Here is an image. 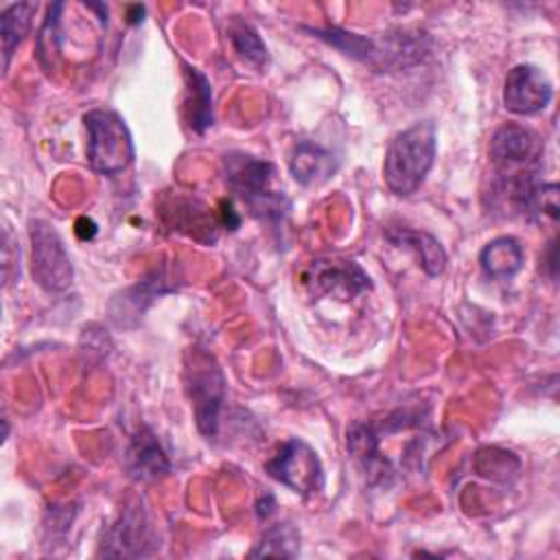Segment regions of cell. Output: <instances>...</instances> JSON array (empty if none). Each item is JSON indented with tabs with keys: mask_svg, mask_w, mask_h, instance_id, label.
Wrapping results in <instances>:
<instances>
[{
	"mask_svg": "<svg viewBox=\"0 0 560 560\" xmlns=\"http://www.w3.org/2000/svg\"><path fill=\"white\" fill-rule=\"evenodd\" d=\"M125 470L136 481H155L168 475L171 462L149 427L133 433L125 451Z\"/></svg>",
	"mask_w": 560,
	"mask_h": 560,
	"instance_id": "obj_11",
	"label": "cell"
},
{
	"mask_svg": "<svg viewBox=\"0 0 560 560\" xmlns=\"http://www.w3.org/2000/svg\"><path fill=\"white\" fill-rule=\"evenodd\" d=\"M276 166L249 153H228L223 158V177L232 192L243 199L252 214L278 221L289 210V199L273 184Z\"/></svg>",
	"mask_w": 560,
	"mask_h": 560,
	"instance_id": "obj_2",
	"label": "cell"
},
{
	"mask_svg": "<svg viewBox=\"0 0 560 560\" xmlns=\"http://www.w3.org/2000/svg\"><path fill=\"white\" fill-rule=\"evenodd\" d=\"M300 551V532L291 523H276L249 551L252 558L258 556H276V558H293Z\"/></svg>",
	"mask_w": 560,
	"mask_h": 560,
	"instance_id": "obj_18",
	"label": "cell"
},
{
	"mask_svg": "<svg viewBox=\"0 0 560 560\" xmlns=\"http://www.w3.org/2000/svg\"><path fill=\"white\" fill-rule=\"evenodd\" d=\"M490 158L497 175H514L542 166V142L536 131L518 122H508L492 133Z\"/></svg>",
	"mask_w": 560,
	"mask_h": 560,
	"instance_id": "obj_7",
	"label": "cell"
},
{
	"mask_svg": "<svg viewBox=\"0 0 560 560\" xmlns=\"http://www.w3.org/2000/svg\"><path fill=\"white\" fill-rule=\"evenodd\" d=\"M238 223H241V219H238V214L234 212L232 203H230V201H223V203H221V225L228 228V230H236Z\"/></svg>",
	"mask_w": 560,
	"mask_h": 560,
	"instance_id": "obj_22",
	"label": "cell"
},
{
	"mask_svg": "<svg viewBox=\"0 0 560 560\" xmlns=\"http://www.w3.org/2000/svg\"><path fill=\"white\" fill-rule=\"evenodd\" d=\"M129 22L131 24H140L142 22V15H144V7H140V4H133V7H129Z\"/></svg>",
	"mask_w": 560,
	"mask_h": 560,
	"instance_id": "obj_23",
	"label": "cell"
},
{
	"mask_svg": "<svg viewBox=\"0 0 560 560\" xmlns=\"http://www.w3.org/2000/svg\"><path fill=\"white\" fill-rule=\"evenodd\" d=\"M551 98L553 85L538 66L518 63L508 72L503 85V105L508 112L532 116L547 109Z\"/></svg>",
	"mask_w": 560,
	"mask_h": 560,
	"instance_id": "obj_8",
	"label": "cell"
},
{
	"mask_svg": "<svg viewBox=\"0 0 560 560\" xmlns=\"http://www.w3.org/2000/svg\"><path fill=\"white\" fill-rule=\"evenodd\" d=\"M387 238L394 245L413 252L427 276H440L446 269V252L433 234L411 228H392L387 230Z\"/></svg>",
	"mask_w": 560,
	"mask_h": 560,
	"instance_id": "obj_13",
	"label": "cell"
},
{
	"mask_svg": "<svg viewBox=\"0 0 560 560\" xmlns=\"http://www.w3.org/2000/svg\"><path fill=\"white\" fill-rule=\"evenodd\" d=\"M271 479L302 497H313L324 488V468L317 453L300 438L287 440L265 464Z\"/></svg>",
	"mask_w": 560,
	"mask_h": 560,
	"instance_id": "obj_6",
	"label": "cell"
},
{
	"mask_svg": "<svg viewBox=\"0 0 560 560\" xmlns=\"http://www.w3.org/2000/svg\"><path fill=\"white\" fill-rule=\"evenodd\" d=\"M525 262L521 243L514 236H497L483 245L479 254V265L488 278L508 280L514 278Z\"/></svg>",
	"mask_w": 560,
	"mask_h": 560,
	"instance_id": "obj_14",
	"label": "cell"
},
{
	"mask_svg": "<svg viewBox=\"0 0 560 560\" xmlns=\"http://www.w3.org/2000/svg\"><path fill=\"white\" fill-rule=\"evenodd\" d=\"M475 470L490 479L508 481L510 477H516L521 470V459L503 448H481L475 457Z\"/></svg>",
	"mask_w": 560,
	"mask_h": 560,
	"instance_id": "obj_21",
	"label": "cell"
},
{
	"mask_svg": "<svg viewBox=\"0 0 560 560\" xmlns=\"http://www.w3.org/2000/svg\"><path fill=\"white\" fill-rule=\"evenodd\" d=\"M85 131H88V162L92 171L101 175H116L122 173L136 158L133 138L122 120L114 109L96 107L83 116Z\"/></svg>",
	"mask_w": 560,
	"mask_h": 560,
	"instance_id": "obj_4",
	"label": "cell"
},
{
	"mask_svg": "<svg viewBox=\"0 0 560 560\" xmlns=\"http://www.w3.org/2000/svg\"><path fill=\"white\" fill-rule=\"evenodd\" d=\"M35 11H37V4H33V2L9 4V7L2 11V18H0V35H2L4 70L9 68V61H11L13 50H15V48L22 44V39L26 37Z\"/></svg>",
	"mask_w": 560,
	"mask_h": 560,
	"instance_id": "obj_16",
	"label": "cell"
},
{
	"mask_svg": "<svg viewBox=\"0 0 560 560\" xmlns=\"http://www.w3.org/2000/svg\"><path fill=\"white\" fill-rule=\"evenodd\" d=\"M348 451L363 466V470H368L372 475H381V477H383V472H389L387 462L378 453V435L370 424L357 422L348 431Z\"/></svg>",
	"mask_w": 560,
	"mask_h": 560,
	"instance_id": "obj_17",
	"label": "cell"
},
{
	"mask_svg": "<svg viewBox=\"0 0 560 560\" xmlns=\"http://www.w3.org/2000/svg\"><path fill=\"white\" fill-rule=\"evenodd\" d=\"M337 155L311 140H300L289 160V171L302 186H317L328 182L337 173Z\"/></svg>",
	"mask_w": 560,
	"mask_h": 560,
	"instance_id": "obj_12",
	"label": "cell"
},
{
	"mask_svg": "<svg viewBox=\"0 0 560 560\" xmlns=\"http://www.w3.org/2000/svg\"><path fill=\"white\" fill-rule=\"evenodd\" d=\"M184 77H186V116H188V125L192 131L203 133L212 120V90H210V81L206 79V74L188 63H184Z\"/></svg>",
	"mask_w": 560,
	"mask_h": 560,
	"instance_id": "obj_15",
	"label": "cell"
},
{
	"mask_svg": "<svg viewBox=\"0 0 560 560\" xmlns=\"http://www.w3.org/2000/svg\"><path fill=\"white\" fill-rule=\"evenodd\" d=\"M304 282L315 295H332L337 300H352L372 287L370 276L354 260L317 258L304 273Z\"/></svg>",
	"mask_w": 560,
	"mask_h": 560,
	"instance_id": "obj_9",
	"label": "cell"
},
{
	"mask_svg": "<svg viewBox=\"0 0 560 560\" xmlns=\"http://www.w3.org/2000/svg\"><path fill=\"white\" fill-rule=\"evenodd\" d=\"M184 387L192 405L197 429L206 438L217 435L219 413L225 400V376L208 350L190 348L186 352Z\"/></svg>",
	"mask_w": 560,
	"mask_h": 560,
	"instance_id": "obj_3",
	"label": "cell"
},
{
	"mask_svg": "<svg viewBox=\"0 0 560 560\" xmlns=\"http://www.w3.org/2000/svg\"><path fill=\"white\" fill-rule=\"evenodd\" d=\"M155 547L151 521L142 505H129L120 518L107 529L98 553L101 556H147Z\"/></svg>",
	"mask_w": 560,
	"mask_h": 560,
	"instance_id": "obj_10",
	"label": "cell"
},
{
	"mask_svg": "<svg viewBox=\"0 0 560 560\" xmlns=\"http://www.w3.org/2000/svg\"><path fill=\"white\" fill-rule=\"evenodd\" d=\"M311 33L319 39H324L326 44L335 46L337 50H341L343 55H350L359 61H374L376 59V42L359 35V33H350L343 28H311Z\"/></svg>",
	"mask_w": 560,
	"mask_h": 560,
	"instance_id": "obj_19",
	"label": "cell"
},
{
	"mask_svg": "<svg viewBox=\"0 0 560 560\" xmlns=\"http://www.w3.org/2000/svg\"><path fill=\"white\" fill-rule=\"evenodd\" d=\"M438 151V129L420 120L394 136L383 160L385 186L400 197L413 195L427 179Z\"/></svg>",
	"mask_w": 560,
	"mask_h": 560,
	"instance_id": "obj_1",
	"label": "cell"
},
{
	"mask_svg": "<svg viewBox=\"0 0 560 560\" xmlns=\"http://www.w3.org/2000/svg\"><path fill=\"white\" fill-rule=\"evenodd\" d=\"M28 238H31L33 280L48 293L68 289L72 282L74 269L57 230L44 219H31Z\"/></svg>",
	"mask_w": 560,
	"mask_h": 560,
	"instance_id": "obj_5",
	"label": "cell"
},
{
	"mask_svg": "<svg viewBox=\"0 0 560 560\" xmlns=\"http://www.w3.org/2000/svg\"><path fill=\"white\" fill-rule=\"evenodd\" d=\"M228 35H230V42H232L234 50L247 63H252L254 68H262L267 63V59H269L267 46H265V42L260 39L258 31L252 24H247L243 20H234L228 28Z\"/></svg>",
	"mask_w": 560,
	"mask_h": 560,
	"instance_id": "obj_20",
	"label": "cell"
}]
</instances>
